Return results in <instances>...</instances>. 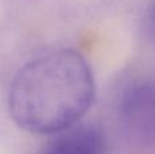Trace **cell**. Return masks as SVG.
<instances>
[{"instance_id":"1","label":"cell","mask_w":155,"mask_h":154,"mask_svg":"<svg viewBox=\"0 0 155 154\" xmlns=\"http://www.w3.org/2000/svg\"><path fill=\"white\" fill-rule=\"evenodd\" d=\"M94 94V75L84 57L71 49H57L30 60L16 72L8 106L21 128L52 135L76 124Z\"/></svg>"},{"instance_id":"2","label":"cell","mask_w":155,"mask_h":154,"mask_svg":"<svg viewBox=\"0 0 155 154\" xmlns=\"http://www.w3.org/2000/svg\"><path fill=\"white\" fill-rule=\"evenodd\" d=\"M118 119L135 147L155 154V81L135 83L123 93Z\"/></svg>"},{"instance_id":"3","label":"cell","mask_w":155,"mask_h":154,"mask_svg":"<svg viewBox=\"0 0 155 154\" xmlns=\"http://www.w3.org/2000/svg\"><path fill=\"white\" fill-rule=\"evenodd\" d=\"M38 154H106V143L98 128L74 124L52 134Z\"/></svg>"},{"instance_id":"4","label":"cell","mask_w":155,"mask_h":154,"mask_svg":"<svg viewBox=\"0 0 155 154\" xmlns=\"http://www.w3.org/2000/svg\"><path fill=\"white\" fill-rule=\"evenodd\" d=\"M148 27H150V33L153 34V38L155 40V0L148 12Z\"/></svg>"}]
</instances>
